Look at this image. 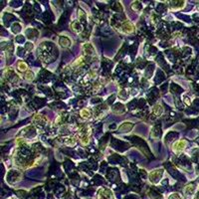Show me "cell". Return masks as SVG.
<instances>
[{
  "label": "cell",
  "mask_w": 199,
  "mask_h": 199,
  "mask_svg": "<svg viewBox=\"0 0 199 199\" xmlns=\"http://www.w3.org/2000/svg\"><path fill=\"white\" fill-rule=\"evenodd\" d=\"M186 140H183V139H181V140H178V141H175L173 143V145H172V149H173V151L175 152V153H179V152H181L185 146H186Z\"/></svg>",
  "instance_id": "obj_1"
},
{
  "label": "cell",
  "mask_w": 199,
  "mask_h": 199,
  "mask_svg": "<svg viewBox=\"0 0 199 199\" xmlns=\"http://www.w3.org/2000/svg\"><path fill=\"white\" fill-rule=\"evenodd\" d=\"M161 174H162V170H153V171H151L150 174H149L150 181L156 182L158 179H159V177L161 176Z\"/></svg>",
  "instance_id": "obj_2"
},
{
  "label": "cell",
  "mask_w": 199,
  "mask_h": 199,
  "mask_svg": "<svg viewBox=\"0 0 199 199\" xmlns=\"http://www.w3.org/2000/svg\"><path fill=\"white\" fill-rule=\"evenodd\" d=\"M152 112H153V114L155 116H157V117L161 116V114L163 112V108L161 107V105H159V104L155 105L153 107V109H152Z\"/></svg>",
  "instance_id": "obj_3"
},
{
  "label": "cell",
  "mask_w": 199,
  "mask_h": 199,
  "mask_svg": "<svg viewBox=\"0 0 199 199\" xmlns=\"http://www.w3.org/2000/svg\"><path fill=\"white\" fill-rule=\"evenodd\" d=\"M123 29L125 33H128V34H130V33L134 32V26H132L129 22H125L123 25Z\"/></svg>",
  "instance_id": "obj_4"
},
{
  "label": "cell",
  "mask_w": 199,
  "mask_h": 199,
  "mask_svg": "<svg viewBox=\"0 0 199 199\" xmlns=\"http://www.w3.org/2000/svg\"><path fill=\"white\" fill-rule=\"evenodd\" d=\"M134 127V124H132L131 123H123V125H121V127L118 128V130H122V131H128L129 129H131V128Z\"/></svg>",
  "instance_id": "obj_5"
},
{
  "label": "cell",
  "mask_w": 199,
  "mask_h": 199,
  "mask_svg": "<svg viewBox=\"0 0 199 199\" xmlns=\"http://www.w3.org/2000/svg\"><path fill=\"white\" fill-rule=\"evenodd\" d=\"M80 141H81L82 145L86 146V145H88L89 142H90V137L89 135H81V137H80Z\"/></svg>",
  "instance_id": "obj_6"
},
{
  "label": "cell",
  "mask_w": 199,
  "mask_h": 199,
  "mask_svg": "<svg viewBox=\"0 0 199 199\" xmlns=\"http://www.w3.org/2000/svg\"><path fill=\"white\" fill-rule=\"evenodd\" d=\"M80 115H81V117L83 118H90L91 116H92L90 110H88V109H83V110H81V111H80Z\"/></svg>",
  "instance_id": "obj_7"
},
{
  "label": "cell",
  "mask_w": 199,
  "mask_h": 199,
  "mask_svg": "<svg viewBox=\"0 0 199 199\" xmlns=\"http://www.w3.org/2000/svg\"><path fill=\"white\" fill-rule=\"evenodd\" d=\"M71 27H72V29L74 30L75 32H81L82 31V26H81V24H80V22H78V21L73 23L71 25Z\"/></svg>",
  "instance_id": "obj_8"
},
{
  "label": "cell",
  "mask_w": 199,
  "mask_h": 199,
  "mask_svg": "<svg viewBox=\"0 0 199 199\" xmlns=\"http://www.w3.org/2000/svg\"><path fill=\"white\" fill-rule=\"evenodd\" d=\"M27 65H26L24 62H19L18 63V70L20 71V72H25V71H27Z\"/></svg>",
  "instance_id": "obj_9"
},
{
  "label": "cell",
  "mask_w": 199,
  "mask_h": 199,
  "mask_svg": "<svg viewBox=\"0 0 199 199\" xmlns=\"http://www.w3.org/2000/svg\"><path fill=\"white\" fill-rule=\"evenodd\" d=\"M60 43H61L62 46H64V47H68V46L70 45V41L68 39H66V38H61V41H60Z\"/></svg>",
  "instance_id": "obj_10"
},
{
  "label": "cell",
  "mask_w": 199,
  "mask_h": 199,
  "mask_svg": "<svg viewBox=\"0 0 199 199\" xmlns=\"http://www.w3.org/2000/svg\"><path fill=\"white\" fill-rule=\"evenodd\" d=\"M33 78H34V74H33L31 71H28L25 74V79L28 80V81H30V80H33Z\"/></svg>",
  "instance_id": "obj_11"
},
{
  "label": "cell",
  "mask_w": 199,
  "mask_h": 199,
  "mask_svg": "<svg viewBox=\"0 0 199 199\" xmlns=\"http://www.w3.org/2000/svg\"><path fill=\"white\" fill-rule=\"evenodd\" d=\"M79 16H80V18H85L86 17V14H85V13L82 10H79Z\"/></svg>",
  "instance_id": "obj_12"
}]
</instances>
